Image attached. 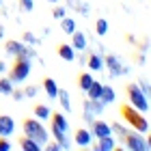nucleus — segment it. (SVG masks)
I'll use <instances>...</instances> for the list:
<instances>
[{
	"mask_svg": "<svg viewBox=\"0 0 151 151\" xmlns=\"http://www.w3.org/2000/svg\"><path fill=\"white\" fill-rule=\"evenodd\" d=\"M119 114H121V119L125 121L132 129H136V132H140V134H147V132H149V121H147V116L142 114L140 110H136L132 104H121Z\"/></svg>",
	"mask_w": 151,
	"mask_h": 151,
	"instance_id": "1",
	"label": "nucleus"
},
{
	"mask_svg": "<svg viewBox=\"0 0 151 151\" xmlns=\"http://www.w3.org/2000/svg\"><path fill=\"white\" fill-rule=\"evenodd\" d=\"M22 129H24V134L28 136V138L37 140L41 147H43L45 142L50 140V136H47V129L43 127V123L30 119V116H28V119H22Z\"/></svg>",
	"mask_w": 151,
	"mask_h": 151,
	"instance_id": "2",
	"label": "nucleus"
},
{
	"mask_svg": "<svg viewBox=\"0 0 151 151\" xmlns=\"http://www.w3.org/2000/svg\"><path fill=\"white\" fill-rule=\"evenodd\" d=\"M30 69H32V63H30V58L15 56L13 65L9 67V80L13 82V84H19V82H24V80L30 76Z\"/></svg>",
	"mask_w": 151,
	"mask_h": 151,
	"instance_id": "3",
	"label": "nucleus"
},
{
	"mask_svg": "<svg viewBox=\"0 0 151 151\" xmlns=\"http://www.w3.org/2000/svg\"><path fill=\"white\" fill-rule=\"evenodd\" d=\"M121 140L125 145V149H129V151H151V142L145 140V134L136 132V129H127Z\"/></svg>",
	"mask_w": 151,
	"mask_h": 151,
	"instance_id": "4",
	"label": "nucleus"
},
{
	"mask_svg": "<svg viewBox=\"0 0 151 151\" xmlns=\"http://www.w3.org/2000/svg\"><path fill=\"white\" fill-rule=\"evenodd\" d=\"M125 95H127L129 104H132L136 110H140V112H147L149 110V99H147V95L140 91V86L136 84V82L125 84Z\"/></svg>",
	"mask_w": 151,
	"mask_h": 151,
	"instance_id": "5",
	"label": "nucleus"
},
{
	"mask_svg": "<svg viewBox=\"0 0 151 151\" xmlns=\"http://www.w3.org/2000/svg\"><path fill=\"white\" fill-rule=\"evenodd\" d=\"M4 52L11 54V56H24V58H30V60L37 56V52L32 50V47H28L24 41H15V39L4 41Z\"/></svg>",
	"mask_w": 151,
	"mask_h": 151,
	"instance_id": "6",
	"label": "nucleus"
},
{
	"mask_svg": "<svg viewBox=\"0 0 151 151\" xmlns=\"http://www.w3.org/2000/svg\"><path fill=\"white\" fill-rule=\"evenodd\" d=\"M104 67L110 69V76L112 78H119V76H127L129 73V67H125L121 63V58L116 54H106L104 56Z\"/></svg>",
	"mask_w": 151,
	"mask_h": 151,
	"instance_id": "7",
	"label": "nucleus"
},
{
	"mask_svg": "<svg viewBox=\"0 0 151 151\" xmlns=\"http://www.w3.org/2000/svg\"><path fill=\"white\" fill-rule=\"evenodd\" d=\"M104 108H106V104H101V99H88V97H86V101L82 104L84 121H86V123H91L95 116H99L101 112H104Z\"/></svg>",
	"mask_w": 151,
	"mask_h": 151,
	"instance_id": "8",
	"label": "nucleus"
},
{
	"mask_svg": "<svg viewBox=\"0 0 151 151\" xmlns=\"http://www.w3.org/2000/svg\"><path fill=\"white\" fill-rule=\"evenodd\" d=\"M91 125V134H93V138H101V136H108V134H112L110 132V123H106V121H97V116L88 123Z\"/></svg>",
	"mask_w": 151,
	"mask_h": 151,
	"instance_id": "9",
	"label": "nucleus"
},
{
	"mask_svg": "<svg viewBox=\"0 0 151 151\" xmlns=\"http://www.w3.org/2000/svg\"><path fill=\"white\" fill-rule=\"evenodd\" d=\"M15 134V121L9 114H0V136H13Z\"/></svg>",
	"mask_w": 151,
	"mask_h": 151,
	"instance_id": "10",
	"label": "nucleus"
},
{
	"mask_svg": "<svg viewBox=\"0 0 151 151\" xmlns=\"http://www.w3.org/2000/svg\"><path fill=\"white\" fill-rule=\"evenodd\" d=\"M91 140H93V134H91V129H84V127H78L73 132V142L78 147H88L91 145Z\"/></svg>",
	"mask_w": 151,
	"mask_h": 151,
	"instance_id": "11",
	"label": "nucleus"
},
{
	"mask_svg": "<svg viewBox=\"0 0 151 151\" xmlns=\"http://www.w3.org/2000/svg\"><path fill=\"white\" fill-rule=\"evenodd\" d=\"M56 52H58V56L63 60H67V63H73V60L78 58V54H76V50L69 43H58L56 45Z\"/></svg>",
	"mask_w": 151,
	"mask_h": 151,
	"instance_id": "12",
	"label": "nucleus"
},
{
	"mask_svg": "<svg viewBox=\"0 0 151 151\" xmlns=\"http://www.w3.org/2000/svg\"><path fill=\"white\" fill-rule=\"evenodd\" d=\"M86 67L91 71H101L104 69V56H99L97 52H88L86 54Z\"/></svg>",
	"mask_w": 151,
	"mask_h": 151,
	"instance_id": "13",
	"label": "nucleus"
},
{
	"mask_svg": "<svg viewBox=\"0 0 151 151\" xmlns=\"http://www.w3.org/2000/svg\"><path fill=\"white\" fill-rule=\"evenodd\" d=\"M50 119H52V123H50L52 127L60 129V132H69V121H67L60 112H50Z\"/></svg>",
	"mask_w": 151,
	"mask_h": 151,
	"instance_id": "14",
	"label": "nucleus"
},
{
	"mask_svg": "<svg viewBox=\"0 0 151 151\" xmlns=\"http://www.w3.org/2000/svg\"><path fill=\"white\" fill-rule=\"evenodd\" d=\"M17 147H19V149H24V151H39V149H41L39 142H37V140H32V138H28L26 134L17 136Z\"/></svg>",
	"mask_w": 151,
	"mask_h": 151,
	"instance_id": "15",
	"label": "nucleus"
},
{
	"mask_svg": "<svg viewBox=\"0 0 151 151\" xmlns=\"http://www.w3.org/2000/svg\"><path fill=\"white\" fill-rule=\"evenodd\" d=\"M86 45H88V41H86V37H84V32L73 30V32H71V47H73V50H78V52H84Z\"/></svg>",
	"mask_w": 151,
	"mask_h": 151,
	"instance_id": "16",
	"label": "nucleus"
},
{
	"mask_svg": "<svg viewBox=\"0 0 151 151\" xmlns=\"http://www.w3.org/2000/svg\"><path fill=\"white\" fill-rule=\"evenodd\" d=\"M95 149H97V151H114V149H116V140L112 138V134L101 136V138H97V145H95Z\"/></svg>",
	"mask_w": 151,
	"mask_h": 151,
	"instance_id": "17",
	"label": "nucleus"
},
{
	"mask_svg": "<svg viewBox=\"0 0 151 151\" xmlns=\"http://www.w3.org/2000/svg\"><path fill=\"white\" fill-rule=\"evenodd\" d=\"M43 91L45 95L50 99H56V95H58V84H56V80L54 78H43Z\"/></svg>",
	"mask_w": 151,
	"mask_h": 151,
	"instance_id": "18",
	"label": "nucleus"
},
{
	"mask_svg": "<svg viewBox=\"0 0 151 151\" xmlns=\"http://www.w3.org/2000/svg\"><path fill=\"white\" fill-rule=\"evenodd\" d=\"M99 99H101V104H112V101L116 99V93H114V88L112 86H108V84H101V93H99Z\"/></svg>",
	"mask_w": 151,
	"mask_h": 151,
	"instance_id": "19",
	"label": "nucleus"
},
{
	"mask_svg": "<svg viewBox=\"0 0 151 151\" xmlns=\"http://www.w3.org/2000/svg\"><path fill=\"white\" fill-rule=\"evenodd\" d=\"M76 80H78V88H80L82 93H84L86 88L93 84V76L88 73V71H80V73H78V78H76Z\"/></svg>",
	"mask_w": 151,
	"mask_h": 151,
	"instance_id": "20",
	"label": "nucleus"
},
{
	"mask_svg": "<svg viewBox=\"0 0 151 151\" xmlns=\"http://www.w3.org/2000/svg\"><path fill=\"white\" fill-rule=\"evenodd\" d=\"M50 129H52L54 140H56L58 145H60V149H69V138H67V132H60V129L52 127V125H50Z\"/></svg>",
	"mask_w": 151,
	"mask_h": 151,
	"instance_id": "21",
	"label": "nucleus"
},
{
	"mask_svg": "<svg viewBox=\"0 0 151 151\" xmlns=\"http://www.w3.org/2000/svg\"><path fill=\"white\" fill-rule=\"evenodd\" d=\"M86 97L88 99H99V93H101V82H97V80H93V84L86 88Z\"/></svg>",
	"mask_w": 151,
	"mask_h": 151,
	"instance_id": "22",
	"label": "nucleus"
},
{
	"mask_svg": "<svg viewBox=\"0 0 151 151\" xmlns=\"http://www.w3.org/2000/svg\"><path fill=\"white\" fill-rule=\"evenodd\" d=\"M32 112H35V116L39 121H47V119H50V108H47L45 104H37Z\"/></svg>",
	"mask_w": 151,
	"mask_h": 151,
	"instance_id": "23",
	"label": "nucleus"
},
{
	"mask_svg": "<svg viewBox=\"0 0 151 151\" xmlns=\"http://www.w3.org/2000/svg\"><path fill=\"white\" fill-rule=\"evenodd\" d=\"M56 99L60 101V106H63L67 112L71 110V104H69V93H67L65 88H58V95H56Z\"/></svg>",
	"mask_w": 151,
	"mask_h": 151,
	"instance_id": "24",
	"label": "nucleus"
},
{
	"mask_svg": "<svg viewBox=\"0 0 151 151\" xmlns=\"http://www.w3.org/2000/svg\"><path fill=\"white\" fill-rule=\"evenodd\" d=\"M58 22H60V28H63V32H67V35H71V32L76 30V22H73L71 17H60Z\"/></svg>",
	"mask_w": 151,
	"mask_h": 151,
	"instance_id": "25",
	"label": "nucleus"
},
{
	"mask_svg": "<svg viewBox=\"0 0 151 151\" xmlns=\"http://www.w3.org/2000/svg\"><path fill=\"white\" fill-rule=\"evenodd\" d=\"M11 91H13V82L9 80V76L0 78V95H11Z\"/></svg>",
	"mask_w": 151,
	"mask_h": 151,
	"instance_id": "26",
	"label": "nucleus"
},
{
	"mask_svg": "<svg viewBox=\"0 0 151 151\" xmlns=\"http://www.w3.org/2000/svg\"><path fill=\"white\" fill-rule=\"evenodd\" d=\"M95 32H97L99 37H104L106 32H108V22H106L104 17H99L97 22H95Z\"/></svg>",
	"mask_w": 151,
	"mask_h": 151,
	"instance_id": "27",
	"label": "nucleus"
},
{
	"mask_svg": "<svg viewBox=\"0 0 151 151\" xmlns=\"http://www.w3.org/2000/svg\"><path fill=\"white\" fill-rule=\"evenodd\" d=\"M82 6H84V0H67V9H73V11H82Z\"/></svg>",
	"mask_w": 151,
	"mask_h": 151,
	"instance_id": "28",
	"label": "nucleus"
},
{
	"mask_svg": "<svg viewBox=\"0 0 151 151\" xmlns=\"http://www.w3.org/2000/svg\"><path fill=\"white\" fill-rule=\"evenodd\" d=\"M67 15V9H65V6H54V9H52V17L54 19H60V17H65Z\"/></svg>",
	"mask_w": 151,
	"mask_h": 151,
	"instance_id": "29",
	"label": "nucleus"
},
{
	"mask_svg": "<svg viewBox=\"0 0 151 151\" xmlns=\"http://www.w3.org/2000/svg\"><path fill=\"white\" fill-rule=\"evenodd\" d=\"M37 93H39V86H35V84H30V86L24 88V97H35Z\"/></svg>",
	"mask_w": 151,
	"mask_h": 151,
	"instance_id": "30",
	"label": "nucleus"
},
{
	"mask_svg": "<svg viewBox=\"0 0 151 151\" xmlns=\"http://www.w3.org/2000/svg\"><path fill=\"white\" fill-rule=\"evenodd\" d=\"M22 41H24V43H32V45H37V43H39V39H37L35 35H32V32H24Z\"/></svg>",
	"mask_w": 151,
	"mask_h": 151,
	"instance_id": "31",
	"label": "nucleus"
},
{
	"mask_svg": "<svg viewBox=\"0 0 151 151\" xmlns=\"http://www.w3.org/2000/svg\"><path fill=\"white\" fill-rule=\"evenodd\" d=\"M11 97L15 99V101H22V99H24V88H15V86H13V91H11Z\"/></svg>",
	"mask_w": 151,
	"mask_h": 151,
	"instance_id": "32",
	"label": "nucleus"
},
{
	"mask_svg": "<svg viewBox=\"0 0 151 151\" xmlns=\"http://www.w3.org/2000/svg\"><path fill=\"white\" fill-rule=\"evenodd\" d=\"M11 149H13V145L6 140V136H0V151H11Z\"/></svg>",
	"mask_w": 151,
	"mask_h": 151,
	"instance_id": "33",
	"label": "nucleus"
},
{
	"mask_svg": "<svg viewBox=\"0 0 151 151\" xmlns=\"http://www.w3.org/2000/svg\"><path fill=\"white\" fill-rule=\"evenodd\" d=\"M134 60H136L138 65H145V63H147V54H145V52H138V50H136V54H134Z\"/></svg>",
	"mask_w": 151,
	"mask_h": 151,
	"instance_id": "34",
	"label": "nucleus"
},
{
	"mask_svg": "<svg viewBox=\"0 0 151 151\" xmlns=\"http://www.w3.org/2000/svg\"><path fill=\"white\" fill-rule=\"evenodd\" d=\"M43 147H45L47 151H58V149H60V145H58L56 140H47V142H45Z\"/></svg>",
	"mask_w": 151,
	"mask_h": 151,
	"instance_id": "35",
	"label": "nucleus"
},
{
	"mask_svg": "<svg viewBox=\"0 0 151 151\" xmlns=\"http://www.w3.org/2000/svg\"><path fill=\"white\" fill-rule=\"evenodd\" d=\"M19 4H22L24 11H32L35 9V2H32V0H19Z\"/></svg>",
	"mask_w": 151,
	"mask_h": 151,
	"instance_id": "36",
	"label": "nucleus"
},
{
	"mask_svg": "<svg viewBox=\"0 0 151 151\" xmlns=\"http://www.w3.org/2000/svg\"><path fill=\"white\" fill-rule=\"evenodd\" d=\"M138 86H140V91L145 93V95L149 93V82H147V78H140V84Z\"/></svg>",
	"mask_w": 151,
	"mask_h": 151,
	"instance_id": "37",
	"label": "nucleus"
},
{
	"mask_svg": "<svg viewBox=\"0 0 151 151\" xmlns=\"http://www.w3.org/2000/svg\"><path fill=\"white\" fill-rule=\"evenodd\" d=\"M6 71V63H4V60H0V73H4Z\"/></svg>",
	"mask_w": 151,
	"mask_h": 151,
	"instance_id": "38",
	"label": "nucleus"
},
{
	"mask_svg": "<svg viewBox=\"0 0 151 151\" xmlns=\"http://www.w3.org/2000/svg\"><path fill=\"white\" fill-rule=\"evenodd\" d=\"M125 39H127V43H132V45H134V43H136V39H134V37H132V35H125Z\"/></svg>",
	"mask_w": 151,
	"mask_h": 151,
	"instance_id": "39",
	"label": "nucleus"
},
{
	"mask_svg": "<svg viewBox=\"0 0 151 151\" xmlns=\"http://www.w3.org/2000/svg\"><path fill=\"white\" fill-rule=\"evenodd\" d=\"M2 39H4V26L0 24V41H2Z\"/></svg>",
	"mask_w": 151,
	"mask_h": 151,
	"instance_id": "40",
	"label": "nucleus"
},
{
	"mask_svg": "<svg viewBox=\"0 0 151 151\" xmlns=\"http://www.w3.org/2000/svg\"><path fill=\"white\" fill-rule=\"evenodd\" d=\"M47 2H50V4H56V2H58V0H47Z\"/></svg>",
	"mask_w": 151,
	"mask_h": 151,
	"instance_id": "41",
	"label": "nucleus"
},
{
	"mask_svg": "<svg viewBox=\"0 0 151 151\" xmlns=\"http://www.w3.org/2000/svg\"><path fill=\"white\" fill-rule=\"evenodd\" d=\"M0 6H2V0H0Z\"/></svg>",
	"mask_w": 151,
	"mask_h": 151,
	"instance_id": "42",
	"label": "nucleus"
}]
</instances>
